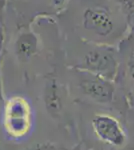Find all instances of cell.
I'll return each mask as SVG.
<instances>
[{"label": "cell", "mask_w": 134, "mask_h": 150, "mask_svg": "<svg viewBox=\"0 0 134 150\" xmlns=\"http://www.w3.org/2000/svg\"><path fill=\"white\" fill-rule=\"evenodd\" d=\"M1 118L4 130L13 139L23 138L31 129V107L22 96H12L5 101Z\"/></svg>", "instance_id": "1"}, {"label": "cell", "mask_w": 134, "mask_h": 150, "mask_svg": "<svg viewBox=\"0 0 134 150\" xmlns=\"http://www.w3.org/2000/svg\"><path fill=\"white\" fill-rule=\"evenodd\" d=\"M81 69L112 81L117 73L118 62L111 49L96 47L85 54Z\"/></svg>", "instance_id": "2"}, {"label": "cell", "mask_w": 134, "mask_h": 150, "mask_svg": "<svg viewBox=\"0 0 134 150\" xmlns=\"http://www.w3.org/2000/svg\"><path fill=\"white\" fill-rule=\"evenodd\" d=\"M82 24L87 31L99 37H108L113 33L115 27L111 11L100 5L89 6L84 9Z\"/></svg>", "instance_id": "3"}, {"label": "cell", "mask_w": 134, "mask_h": 150, "mask_svg": "<svg viewBox=\"0 0 134 150\" xmlns=\"http://www.w3.org/2000/svg\"><path fill=\"white\" fill-rule=\"evenodd\" d=\"M80 79V87L85 95L99 103H109L114 95V86L110 80L89 72Z\"/></svg>", "instance_id": "4"}, {"label": "cell", "mask_w": 134, "mask_h": 150, "mask_svg": "<svg viewBox=\"0 0 134 150\" xmlns=\"http://www.w3.org/2000/svg\"><path fill=\"white\" fill-rule=\"evenodd\" d=\"M93 125L95 131L103 140L114 145L124 143V133L118 122L110 116L98 115L94 118Z\"/></svg>", "instance_id": "5"}, {"label": "cell", "mask_w": 134, "mask_h": 150, "mask_svg": "<svg viewBox=\"0 0 134 150\" xmlns=\"http://www.w3.org/2000/svg\"><path fill=\"white\" fill-rule=\"evenodd\" d=\"M38 38L33 32H22L14 43V53L20 62H27L37 53Z\"/></svg>", "instance_id": "6"}, {"label": "cell", "mask_w": 134, "mask_h": 150, "mask_svg": "<svg viewBox=\"0 0 134 150\" xmlns=\"http://www.w3.org/2000/svg\"><path fill=\"white\" fill-rule=\"evenodd\" d=\"M44 102L46 109L51 116H57L62 107V100L59 92V86L55 79L47 81L44 89Z\"/></svg>", "instance_id": "7"}, {"label": "cell", "mask_w": 134, "mask_h": 150, "mask_svg": "<svg viewBox=\"0 0 134 150\" xmlns=\"http://www.w3.org/2000/svg\"><path fill=\"white\" fill-rule=\"evenodd\" d=\"M127 72H128L129 79H130L131 84L133 85V89H134V52L131 54V56H130V58H129V60H128Z\"/></svg>", "instance_id": "8"}, {"label": "cell", "mask_w": 134, "mask_h": 150, "mask_svg": "<svg viewBox=\"0 0 134 150\" xmlns=\"http://www.w3.org/2000/svg\"><path fill=\"white\" fill-rule=\"evenodd\" d=\"M127 18H128V23L129 26L131 27V30L134 32V4L130 3L127 5Z\"/></svg>", "instance_id": "9"}, {"label": "cell", "mask_w": 134, "mask_h": 150, "mask_svg": "<svg viewBox=\"0 0 134 150\" xmlns=\"http://www.w3.org/2000/svg\"><path fill=\"white\" fill-rule=\"evenodd\" d=\"M27 150H55V147L51 143H37Z\"/></svg>", "instance_id": "10"}, {"label": "cell", "mask_w": 134, "mask_h": 150, "mask_svg": "<svg viewBox=\"0 0 134 150\" xmlns=\"http://www.w3.org/2000/svg\"><path fill=\"white\" fill-rule=\"evenodd\" d=\"M5 103V100L3 98V92H2V82H1V74H0V117H1V113L3 110V106Z\"/></svg>", "instance_id": "11"}, {"label": "cell", "mask_w": 134, "mask_h": 150, "mask_svg": "<svg viewBox=\"0 0 134 150\" xmlns=\"http://www.w3.org/2000/svg\"><path fill=\"white\" fill-rule=\"evenodd\" d=\"M50 1H51V3H52L53 5L60 6V5H62V4H64L67 0H50Z\"/></svg>", "instance_id": "12"}]
</instances>
